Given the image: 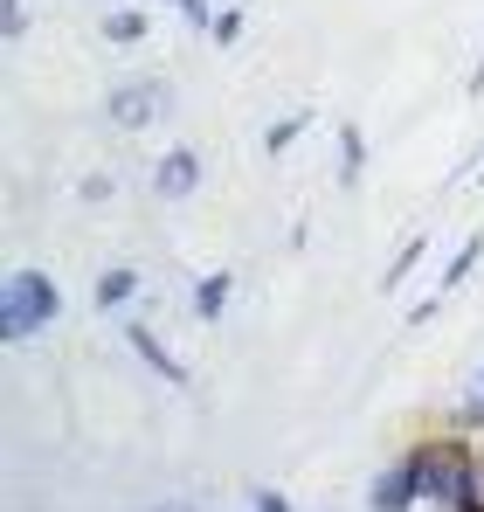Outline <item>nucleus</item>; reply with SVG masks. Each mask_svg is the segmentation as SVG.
<instances>
[{"mask_svg": "<svg viewBox=\"0 0 484 512\" xmlns=\"http://www.w3.org/2000/svg\"><path fill=\"white\" fill-rule=\"evenodd\" d=\"M471 436H457V429H429V436H415L402 450L408 478H415V492H422V512H457L464 506V492H471Z\"/></svg>", "mask_w": 484, "mask_h": 512, "instance_id": "1", "label": "nucleus"}, {"mask_svg": "<svg viewBox=\"0 0 484 512\" xmlns=\"http://www.w3.org/2000/svg\"><path fill=\"white\" fill-rule=\"evenodd\" d=\"M56 319H63V284L49 270H35V263L7 270V284H0V333H7V346L42 340Z\"/></svg>", "mask_w": 484, "mask_h": 512, "instance_id": "2", "label": "nucleus"}, {"mask_svg": "<svg viewBox=\"0 0 484 512\" xmlns=\"http://www.w3.org/2000/svg\"><path fill=\"white\" fill-rule=\"evenodd\" d=\"M166 111H173V84L166 77H118L104 90V118L118 132H146V125H160Z\"/></svg>", "mask_w": 484, "mask_h": 512, "instance_id": "3", "label": "nucleus"}, {"mask_svg": "<svg viewBox=\"0 0 484 512\" xmlns=\"http://www.w3.org/2000/svg\"><path fill=\"white\" fill-rule=\"evenodd\" d=\"M125 346H132V353L146 360V374H160L166 388H187V360H180V353L166 346L160 326H146V319H132V312H125Z\"/></svg>", "mask_w": 484, "mask_h": 512, "instance_id": "4", "label": "nucleus"}, {"mask_svg": "<svg viewBox=\"0 0 484 512\" xmlns=\"http://www.w3.org/2000/svg\"><path fill=\"white\" fill-rule=\"evenodd\" d=\"M201 153H194V146H166L160 160H153V194H160V201H194V194H201Z\"/></svg>", "mask_w": 484, "mask_h": 512, "instance_id": "5", "label": "nucleus"}, {"mask_svg": "<svg viewBox=\"0 0 484 512\" xmlns=\"http://www.w3.org/2000/svg\"><path fill=\"white\" fill-rule=\"evenodd\" d=\"M367 512H422V492H415V478H408V464H381L374 478H367Z\"/></svg>", "mask_w": 484, "mask_h": 512, "instance_id": "6", "label": "nucleus"}, {"mask_svg": "<svg viewBox=\"0 0 484 512\" xmlns=\"http://www.w3.org/2000/svg\"><path fill=\"white\" fill-rule=\"evenodd\" d=\"M139 291H146V277H139L132 263H111V270L97 277V291H90V305H97V312H111V319H125V312L139 305Z\"/></svg>", "mask_w": 484, "mask_h": 512, "instance_id": "7", "label": "nucleus"}, {"mask_svg": "<svg viewBox=\"0 0 484 512\" xmlns=\"http://www.w3.org/2000/svg\"><path fill=\"white\" fill-rule=\"evenodd\" d=\"M229 298H236V277H229V270H201L194 291H187V312H194L201 326H222V319H229Z\"/></svg>", "mask_w": 484, "mask_h": 512, "instance_id": "8", "label": "nucleus"}, {"mask_svg": "<svg viewBox=\"0 0 484 512\" xmlns=\"http://www.w3.org/2000/svg\"><path fill=\"white\" fill-rule=\"evenodd\" d=\"M443 429H457V436H471L478 443L484 436V360L464 374V388H457V402L443 409Z\"/></svg>", "mask_w": 484, "mask_h": 512, "instance_id": "9", "label": "nucleus"}, {"mask_svg": "<svg viewBox=\"0 0 484 512\" xmlns=\"http://www.w3.org/2000/svg\"><path fill=\"white\" fill-rule=\"evenodd\" d=\"M97 35H104L111 49H146V35H153V14H146V7H111V14L97 21Z\"/></svg>", "mask_w": 484, "mask_h": 512, "instance_id": "10", "label": "nucleus"}, {"mask_svg": "<svg viewBox=\"0 0 484 512\" xmlns=\"http://www.w3.org/2000/svg\"><path fill=\"white\" fill-rule=\"evenodd\" d=\"M305 132H312V111H284V118H270V125H263V160H284Z\"/></svg>", "mask_w": 484, "mask_h": 512, "instance_id": "11", "label": "nucleus"}, {"mask_svg": "<svg viewBox=\"0 0 484 512\" xmlns=\"http://www.w3.org/2000/svg\"><path fill=\"white\" fill-rule=\"evenodd\" d=\"M478 263H484V229H471V236H464V243L450 250V263H443V277H436V291L450 298V291H457V284H464V277H471Z\"/></svg>", "mask_w": 484, "mask_h": 512, "instance_id": "12", "label": "nucleus"}, {"mask_svg": "<svg viewBox=\"0 0 484 512\" xmlns=\"http://www.w3.org/2000/svg\"><path fill=\"white\" fill-rule=\"evenodd\" d=\"M422 256H429V236H422V229H408L402 243H395V256H388V270H381V291H402L408 270H415Z\"/></svg>", "mask_w": 484, "mask_h": 512, "instance_id": "13", "label": "nucleus"}, {"mask_svg": "<svg viewBox=\"0 0 484 512\" xmlns=\"http://www.w3.org/2000/svg\"><path fill=\"white\" fill-rule=\"evenodd\" d=\"M332 173H339V187H360V173H367V132L360 125H339V160H332Z\"/></svg>", "mask_w": 484, "mask_h": 512, "instance_id": "14", "label": "nucleus"}, {"mask_svg": "<svg viewBox=\"0 0 484 512\" xmlns=\"http://www.w3.org/2000/svg\"><path fill=\"white\" fill-rule=\"evenodd\" d=\"M242 35H249V14H242V7H222V14H215V28H208V42H215V49H236Z\"/></svg>", "mask_w": 484, "mask_h": 512, "instance_id": "15", "label": "nucleus"}, {"mask_svg": "<svg viewBox=\"0 0 484 512\" xmlns=\"http://www.w3.org/2000/svg\"><path fill=\"white\" fill-rule=\"evenodd\" d=\"M28 28H35L28 21V0H0V35L7 42H28Z\"/></svg>", "mask_w": 484, "mask_h": 512, "instance_id": "16", "label": "nucleus"}, {"mask_svg": "<svg viewBox=\"0 0 484 512\" xmlns=\"http://www.w3.org/2000/svg\"><path fill=\"white\" fill-rule=\"evenodd\" d=\"M166 7H173V14H180L187 28H215V14H222L215 0H166Z\"/></svg>", "mask_w": 484, "mask_h": 512, "instance_id": "17", "label": "nucleus"}, {"mask_svg": "<svg viewBox=\"0 0 484 512\" xmlns=\"http://www.w3.org/2000/svg\"><path fill=\"white\" fill-rule=\"evenodd\" d=\"M457 512H484V436H478V450H471V492H464Z\"/></svg>", "mask_w": 484, "mask_h": 512, "instance_id": "18", "label": "nucleus"}, {"mask_svg": "<svg viewBox=\"0 0 484 512\" xmlns=\"http://www.w3.org/2000/svg\"><path fill=\"white\" fill-rule=\"evenodd\" d=\"M111 194H118V187H111V173H83V180H77V201H90V208H104Z\"/></svg>", "mask_w": 484, "mask_h": 512, "instance_id": "19", "label": "nucleus"}, {"mask_svg": "<svg viewBox=\"0 0 484 512\" xmlns=\"http://www.w3.org/2000/svg\"><path fill=\"white\" fill-rule=\"evenodd\" d=\"M249 512H298L277 485H249Z\"/></svg>", "mask_w": 484, "mask_h": 512, "instance_id": "20", "label": "nucleus"}, {"mask_svg": "<svg viewBox=\"0 0 484 512\" xmlns=\"http://www.w3.org/2000/svg\"><path fill=\"white\" fill-rule=\"evenodd\" d=\"M464 90H471V97H484V49H478V63H471V84H464Z\"/></svg>", "mask_w": 484, "mask_h": 512, "instance_id": "21", "label": "nucleus"}, {"mask_svg": "<svg viewBox=\"0 0 484 512\" xmlns=\"http://www.w3.org/2000/svg\"><path fill=\"white\" fill-rule=\"evenodd\" d=\"M146 512H201L194 499H160V506H146Z\"/></svg>", "mask_w": 484, "mask_h": 512, "instance_id": "22", "label": "nucleus"}, {"mask_svg": "<svg viewBox=\"0 0 484 512\" xmlns=\"http://www.w3.org/2000/svg\"><path fill=\"white\" fill-rule=\"evenodd\" d=\"M478 187H484V173H478Z\"/></svg>", "mask_w": 484, "mask_h": 512, "instance_id": "23", "label": "nucleus"}]
</instances>
